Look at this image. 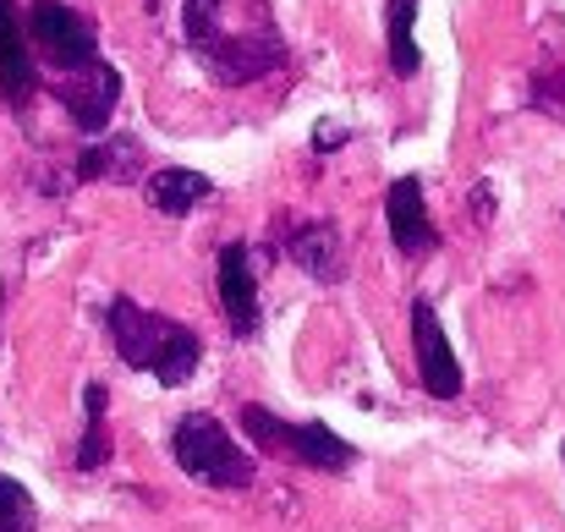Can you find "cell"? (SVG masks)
<instances>
[{
	"mask_svg": "<svg viewBox=\"0 0 565 532\" xmlns=\"http://www.w3.org/2000/svg\"><path fill=\"white\" fill-rule=\"evenodd\" d=\"M55 99H61V110L72 116V127L94 138V132L110 127V116H116V105H121V72H116L110 61H94L88 72L61 77V83H55Z\"/></svg>",
	"mask_w": 565,
	"mask_h": 532,
	"instance_id": "5b68a950",
	"label": "cell"
},
{
	"mask_svg": "<svg viewBox=\"0 0 565 532\" xmlns=\"http://www.w3.org/2000/svg\"><path fill=\"white\" fill-rule=\"evenodd\" d=\"M77 181H116V187L143 181V143L132 132H110V138L88 143L77 160Z\"/></svg>",
	"mask_w": 565,
	"mask_h": 532,
	"instance_id": "7c38bea8",
	"label": "cell"
},
{
	"mask_svg": "<svg viewBox=\"0 0 565 532\" xmlns=\"http://www.w3.org/2000/svg\"><path fill=\"white\" fill-rule=\"evenodd\" d=\"M171 456H177V467L198 478V483H209V489H247L258 472H253V456L209 417V412H188L182 423H177V434H171Z\"/></svg>",
	"mask_w": 565,
	"mask_h": 532,
	"instance_id": "7a4b0ae2",
	"label": "cell"
},
{
	"mask_svg": "<svg viewBox=\"0 0 565 532\" xmlns=\"http://www.w3.org/2000/svg\"><path fill=\"white\" fill-rule=\"evenodd\" d=\"M417 0H390V72L395 77H417L423 50H417Z\"/></svg>",
	"mask_w": 565,
	"mask_h": 532,
	"instance_id": "5bb4252c",
	"label": "cell"
},
{
	"mask_svg": "<svg viewBox=\"0 0 565 532\" xmlns=\"http://www.w3.org/2000/svg\"><path fill=\"white\" fill-rule=\"evenodd\" d=\"M198 61H203L220 83H258L264 72H275V66L286 61V44H280V33H269V28H258V33H220Z\"/></svg>",
	"mask_w": 565,
	"mask_h": 532,
	"instance_id": "8992f818",
	"label": "cell"
},
{
	"mask_svg": "<svg viewBox=\"0 0 565 532\" xmlns=\"http://www.w3.org/2000/svg\"><path fill=\"white\" fill-rule=\"evenodd\" d=\"M39 88V66H33V39H28V17L17 11V0H0V99L11 110H22Z\"/></svg>",
	"mask_w": 565,
	"mask_h": 532,
	"instance_id": "ba28073f",
	"label": "cell"
},
{
	"mask_svg": "<svg viewBox=\"0 0 565 532\" xmlns=\"http://www.w3.org/2000/svg\"><path fill=\"white\" fill-rule=\"evenodd\" d=\"M105 384H83V406H88V428H83V445H77V472H94L110 461V434H105Z\"/></svg>",
	"mask_w": 565,
	"mask_h": 532,
	"instance_id": "9a60e30c",
	"label": "cell"
},
{
	"mask_svg": "<svg viewBox=\"0 0 565 532\" xmlns=\"http://www.w3.org/2000/svg\"><path fill=\"white\" fill-rule=\"evenodd\" d=\"M533 99H539V105H561V110H565V66H555V72H539V77H533Z\"/></svg>",
	"mask_w": 565,
	"mask_h": 532,
	"instance_id": "ac0fdd59",
	"label": "cell"
},
{
	"mask_svg": "<svg viewBox=\"0 0 565 532\" xmlns=\"http://www.w3.org/2000/svg\"><path fill=\"white\" fill-rule=\"evenodd\" d=\"M384 220H390V242L406 253V258H423L439 247V231L428 220V203H423V181L417 177H395L384 192Z\"/></svg>",
	"mask_w": 565,
	"mask_h": 532,
	"instance_id": "9c48e42d",
	"label": "cell"
},
{
	"mask_svg": "<svg viewBox=\"0 0 565 532\" xmlns=\"http://www.w3.org/2000/svg\"><path fill=\"white\" fill-rule=\"evenodd\" d=\"M412 352H417V379L434 401L461 395V362L450 352V336L434 319V302H412Z\"/></svg>",
	"mask_w": 565,
	"mask_h": 532,
	"instance_id": "52a82bcc",
	"label": "cell"
},
{
	"mask_svg": "<svg viewBox=\"0 0 565 532\" xmlns=\"http://www.w3.org/2000/svg\"><path fill=\"white\" fill-rule=\"evenodd\" d=\"M28 39H33V50H39L61 77L88 72V66L99 61V33L88 28L83 11H72V6H61V0H33V6H28Z\"/></svg>",
	"mask_w": 565,
	"mask_h": 532,
	"instance_id": "277c9868",
	"label": "cell"
},
{
	"mask_svg": "<svg viewBox=\"0 0 565 532\" xmlns=\"http://www.w3.org/2000/svg\"><path fill=\"white\" fill-rule=\"evenodd\" d=\"M182 39L192 55H203L220 39V0H182Z\"/></svg>",
	"mask_w": 565,
	"mask_h": 532,
	"instance_id": "2e32d148",
	"label": "cell"
},
{
	"mask_svg": "<svg viewBox=\"0 0 565 532\" xmlns=\"http://www.w3.org/2000/svg\"><path fill=\"white\" fill-rule=\"evenodd\" d=\"M220 313L231 336H258V280H253V253L242 242L220 247Z\"/></svg>",
	"mask_w": 565,
	"mask_h": 532,
	"instance_id": "30bf717a",
	"label": "cell"
},
{
	"mask_svg": "<svg viewBox=\"0 0 565 532\" xmlns=\"http://www.w3.org/2000/svg\"><path fill=\"white\" fill-rule=\"evenodd\" d=\"M341 143H347V132H341L335 121H324V127L313 132V149H324V155H330V149H341Z\"/></svg>",
	"mask_w": 565,
	"mask_h": 532,
	"instance_id": "d6986e66",
	"label": "cell"
},
{
	"mask_svg": "<svg viewBox=\"0 0 565 532\" xmlns=\"http://www.w3.org/2000/svg\"><path fill=\"white\" fill-rule=\"evenodd\" d=\"M105 324H110V341H116L121 362L138 368V373H149V379H160L166 390L188 384V373L198 368V357H203V341L192 336L188 324H177L166 313H149L132 297H116L105 308Z\"/></svg>",
	"mask_w": 565,
	"mask_h": 532,
	"instance_id": "6da1fadb",
	"label": "cell"
},
{
	"mask_svg": "<svg viewBox=\"0 0 565 532\" xmlns=\"http://www.w3.org/2000/svg\"><path fill=\"white\" fill-rule=\"evenodd\" d=\"M242 428L264 450H280V456H291L297 467H313V472H347L358 461V450L335 428H324V423H286L269 406H242Z\"/></svg>",
	"mask_w": 565,
	"mask_h": 532,
	"instance_id": "3957f363",
	"label": "cell"
},
{
	"mask_svg": "<svg viewBox=\"0 0 565 532\" xmlns=\"http://www.w3.org/2000/svg\"><path fill=\"white\" fill-rule=\"evenodd\" d=\"M561 456H565V445H561Z\"/></svg>",
	"mask_w": 565,
	"mask_h": 532,
	"instance_id": "ffe728a7",
	"label": "cell"
},
{
	"mask_svg": "<svg viewBox=\"0 0 565 532\" xmlns=\"http://www.w3.org/2000/svg\"><path fill=\"white\" fill-rule=\"evenodd\" d=\"M33 528H39V506H33V494H28L17 478L0 472V532H33Z\"/></svg>",
	"mask_w": 565,
	"mask_h": 532,
	"instance_id": "e0dca14e",
	"label": "cell"
},
{
	"mask_svg": "<svg viewBox=\"0 0 565 532\" xmlns=\"http://www.w3.org/2000/svg\"><path fill=\"white\" fill-rule=\"evenodd\" d=\"M143 192H149V203H154L160 214L182 220L198 203L214 198V181L203 177V171H188V166H166V171H154V177L143 181Z\"/></svg>",
	"mask_w": 565,
	"mask_h": 532,
	"instance_id": "4fadbf2b",
	"label": "cell"
},
{
	"mask_svg": "<svg viewBox=\"0 0 565 532\" xmlns=\"http://www.w3.org/2000/svg\"><path fill=\"white\" fill-rule=\"evenodd\" d=\"M280 247H286V258H297V269H302V275H313V280H324V286H335V280L347 275L341 231H335L330 220H302V225H286Z\"/></svg>",
	"mask_w": 565,
	"mask_h": 532,
	"instance_id": "8fae6325",
	"label": "cell"
}]
</instances>
